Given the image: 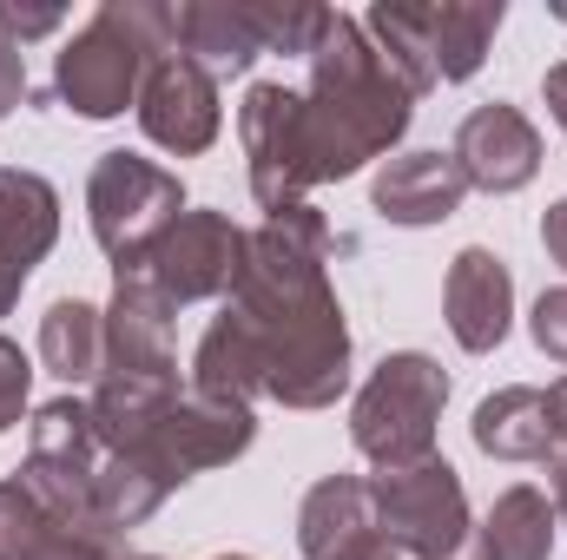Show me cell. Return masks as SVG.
Wrapping results in <instances>:
<instances>
[{"instance_id": "6da1fadb", "label": "cell", "mask_w": 567, "mask_h": 560, "mask_svg": "<svg viewBox=\"0 0 567 560\" xmlns=\"http://www.w3.org/2000/svg\"><path fill=\"white\" fill-rule=\"evenodd\" d=\"M330 245L317 205L265 211V225L245 231V265L218 310L258 363V396L284 409H330L350 390V330L323 278Z\"/></svg>"}, {"instance_id": "7a4b0ae2", "label": "cell", "mask_w": 567, "mask_h": 560, "mask_svg": "<svg viewBox=\"0 0 567 560\" xmlns=\"http://www.w3.org/2000/svg\"><path fill=\"white\" fill-rule=\"evenodd\" d=\"M416 120V93L383 66V53L370 46L357 13H330L317 46H310V86H303V152H310V178H350L370 158H383L390 145L410 133Z\"/></svg>"}, {"instance_id": "3957f363", "label": "cell", "mask_w": 567, "mask_h": 560, "mask_svg": "<svg viewBox=\"0 0 567 560\" xmlns=\"http://www.w3.org/2000/svg\"><path fill=\"white\" fill-rule=\"evenodd\" d=\"M172 7L165 0H106L53 60V93L80 120H120L140 106L145 66L172 53Z\"/></svg>"}, {"instance_id": "277c9868", "label": "cell", "mask_w": 567, "mask_h": 560, "mask_svg": "<svg viewBox=\"0 0 567 560\" xmlns=\"http://www.w3.org/2000/svg\"><path fill=\"white\" fill-rule=\"evenodd\" d=\"M449 403V376L442 363L423 350H396L370 370V383L357 390L350 403V442L363 462H377L383 475L390 468H410L435 455V422Z\"/></svg>"}, {"instance_id": "5b68a950", "label": "cell", "mask_w": 567, "mask_h": 560, "mask_svg": "<svg viewBox=\"0 0 567 560\" xmlns=\"http://www.w3.org/2000/svg\"><path fill=\"white\" fill-rule=\"evenodd\" d=\"M100 468H106V442L93 428V403H73V396H53L33 409V428H27V468L20 481L33 488V501L93 535V541H120L100 515Z\"/></svg>"}, {"instance_id": "8992f818", "label": "cell", "mask_w": 567, "mask_h": 560, "mask_svg": "<svg viewBox=\"0 0 567 560\" xmlns=\"http://www.w3.org/2000/svg\"><path fill=\"white\" fill-rule=\"evenodd\" d=\"M178 211H185L178 172L152 165L140 152H100V165L86 178V218H93V238L113 258V271H140Z\"/></svg>"}, {"instance_id": "52a82bcc", "label": "cell", "mask_w": 567, "mask_h": 560, "mask_svg": "<svg viewBox=\"0 0 567 560\" xmlns=\"http://www.w3.org/2000/svg\"><path fill=\"white\" fill-rule=\"evenodd\" d=\"M370 501H377V535H383L396 554L449 560L455 548H468V541H475L462 475H455L442 455L377 475V481H370Z\"/></svg>"}, {"instance_id": "ba28073f", "label": "cell", "mask_w": 567, "mask_h": 560, "mask_svg": "<svg viewBox=\"0 0 567 560\" xmlns=\"http://www.w3.org/2000/svg\"><path fill=\"white\" fill-rule=\"evenodd\" d=\"M238 139H245V165H251V198L265 211L303 205V191L317 185L310 152H303V93L258 80L238 106Z\"/></svg>"}, {"instance_id": "9c48e42d", "label": "cell", "mask_w": 567, "mask_h": 560, "mask_svg": "<svg viewBox=\"0 0 567 560\" xmlns=\"http://www.w3.org/2000/svg\"><path fill=\"white\" fill-rule=\"evenodd\" d=\"M238 265H245V231L225 218V211H178L172 231L152 245L140 271L158 290L165 303H212V297H231L238 283Z\"/></svg>"}, {"instance_id": "30bf717a", "label": "cell", "mask_w": 567, "mask_h": 560, "mask_svg": "<svg viewBox=\"0 0 567 560\" xmlns=\"http://www.w3.org/2000/svg\"><path fill=\"white\" fill-rule=\"evenodd\" d=\"M140 126L152 145H165L172 158H198L212 152L218 126H225V106H218V80L192 60V53H158L145 66V86H140Z\"/></svg>"}, {"instance_id": "8fae6325", "label": "cell", "mask_w": 567, "mask_h": 560, "mask_svg": "<svg viewBox=\"0 0 567 560\" xmlns=\"http://www.w3.org/2000/svg\"><path fill=\"white\" fill-rule=\"evenodd\" d=\"M106 376L113 383H158L178 390V350H172V303L145 271H113L106 303Z\"/></svg>"}, {"instance_id": "7c38bea8", "label": "cell", "mask_w": 567, "mask_h": 560, "mask_svg": "<svg viewBox=\"0 0 567 560\" xmlns=\"http://www.w3.org/2000/svg\"><path fill=\"white\" fill-rule=\"evenodd\" d=\"M449 158L462 165L468 191L508 198V191L535 185V172H542V133H535V120H528L522 106L495 100V106H475V113L455 126Z\"/></svg>"}, {"instance_id": "4fadbf2b", "label": "cell", "mask_w": 567, "mask_h": 560, "mask_svg": "<svg viewBox=\"0 0 567 560\" xmlns=\"http://www.w3.org/2000/svg\"><path fill=\"white\" fill-rule=\"evenodd\" d=\"M442 317H449V336H455L468 356L502 350V336H508V323H515V278H508V265H502L488 245L455 251L449 283H442Z\"/></svg>"}, {"instance_id": "5bb4252c", "label": "cell", "mask_w": 567, "mask_h": 560, "mask_svg": "<svg viewBox=\"0 0 567 560\" xmlns=\"http://www.w3.org/2000/svg\"><path fill=\"white\" fill-rule=\"evenodd\" d=\"M468 198V178L449 152H403V158H383L377 185H370V205L403 225V231H423V225H442L455 218Z\"/></svg>"}, {"instance_id": "9a60e30c", "label": "cell", "mask_w": 567, "mask_h": 560, "mask_svg": "<svg viewBox=\"0 0 567 560\" xmlns=\"http://www.w3.org/2000/svg\"><path fill=\"white\" fill-rule=\"evenodd\" d=\"M53 238H60V191L40 172L0 165V278L20 290L53 251Z\"/></svg>"}, {"instance_id": "2e32d148", "label": "cell", "mask_w": 567, "mask_h": 560, "mask_svg": "<svg viewBox=\"0 0 567 560\" xmlns=\"http://www.w3.org/2000/svg\"><path fill=\"white\" fill-rule=\"evenodd\" d=\"M172 40L178 53H192L212 80H238L251 73V60L265 53L251 0H178L172 7Z\"/></svg>"}, {"instance_id": "e0dca14e", "label": "cell", "mask_w": 567, "mask_h": 560, "mask_svg": "<svg viewBox=\"0 0 567 560\" xmlns=\"http://www.w3.org/2000/svg\"><path fill=\"white\" fill-rule=\"evenodd\" d=\"M0 560H120V541H93L53 521L20 475L0 481Z\"/></svg>"}, {"instance_id": "ac0fdd59", "label": "cell", "mask_w": 567, "mask_h": 560, "mask_svg": "<svg viewBox=\"0 0 567 560\" xmlns=\"http://www.w3.org/2000/svg\"><path fill=\"white\" fill-rule=\"evenodd\" d=\"M416 20H423L435 86H455V80H475L482 73L488 40L502 33L508 7L502 0H442V7H416Z\"/></svg>"}, {"instance_id": "d6986e66", "label": "cell", "mask_w": 567, "mask_h": 560, "mask_svg": "<svg viewBox=\"0 0 567 560\" xmlns=\"http://www.w3.org/2000/svg\"><path fill=\"white\" fill-rule=\"evenodd\" d=\"M363 535H377V501L363 475H323L303 508H297V548L303 560H330L343 548H357Z\"/></svg>"}, {"instance_id": "ffe728a7", "label": "cell", "mask_w": 567, "mask_h": 560, "mask_svg": "<svg viewBox=\"0 0 567 560\" xmlns=\"http://www.w3.org/2000/svg\"><path fill=\"white\" fill-rule=\"evenodd\" d=\"M475 448L495 462H548L555 455V428H548V390L508 383L495 396H482V409L468 422Z\"/></svg>"}, {"instance_id": "44dd1931", "label": "cell", "mask_w": 567, "mask_h": 560, "mask_svg": "<svg viewBox=\"0 0 567 560\" xmlns=\"http://www.w3.org/2000/svg\"><path fill=\"white\" fill-rule=\"evenodd\" d=\"M40 363L47 376H60L66 390L73 383H100L106 376V310L80 303V297H60L47 317H40Z\"/></svg>"}, {"instance_id": "7402d4cb", "label": "cell", "mask_w": 567, "mask_h": 560, "mask_svg": "<svg viewBox=\"0 0 567 560\" xmlns=\"http://www.w3.org/2000/svg\"><path fill=\"white\" fill-rule=\"evenodd\" d=\"M475 541H482L488 560H548L555 554V508H548V495L528 488V481L502 488L488 521L475 528Z\"/></svg>"}, {"instance_id": "603a6c76", "label": "cell", "mask_w": 567, "mask_h": 560, "mask_svg": "<svg viewBox=\"0 0 567 560\" xmlns=\"http://www.w3.org/2000/svg\"><path fill=\"white\" fill-rule=\"evenodd\" d=\"M27 390H33V363H27L20 343L0 336V435L27 416Z\"/></svg>"}, {"instance_id": "cb8c5ba5", "label": "cell", "mask_w": 567, "mask_h": 560, "mask_svg": "<svg viewBox=\"0 0 567 560\" xmlns=\"http://www.w3.org/2000/svg\"><path fill=\"white\" fill-rule=\"evenodd\" d=\"M528 330H535L542 356H555V363H567V283H561V290H542V303H535Z\"/></svg>"}, {"instance_id": "d4e9b609", "label": "cell", "mask_w": 567, "mask_h": 560, "mask_svg": "<svg viewBox=\"0 0 567 560\" xmlns=\"http://www.w3.org/2000/svg\"><path fill=\"white\" fill-rule=\"evenodd\" d=\"M60 7H20V0H0V33L13 40V46H27V40H47V33H60Z\"/></svg>"}, {"instance_id": "484cf974", "label": "cell", "mask_w": 567, "mask_h": 560, "mask_svg": "<svg viewBox=\"0 0 567 560\" xmlns=\"http://www.w3.org/2000/svg\"><path fill=\"white\" fill-rule=\"evenodd\" d=\"M20 100H27V53L0 33V120H7Z\"/></svg>"}, {"instance_id": "4316f807", "label": "cell", "mask_w": 567, "mask_h": 560, "mask_svg": "<svg viewBox=\"0 0 567 560\" xmlns=\"http://www.w3.org/2000/svg\"><path fill=\"white\" fill-rule=\"evenodd\" d=\"M542 245H548V258L567 271V198L548 205V218H542Z\"/></svg>"}, {"instance_id": "83f0119b", "label": "cell", "mask_w": 567, "mask_h": 560, "mask_svg": "<svg viewBox=\"0 0 567 560\" xmlns=\"http://www.w3.org/2000/svg\"><path fill=\"white\" fill-rule=\"evenodd\" d=\"M542 100H548L555 126L567 133V60H561V66H548V73H542Z\"/></svg>"}, {"instance_id": "f1b7e54d", "label": "cell", "mask_w": 567, "mask_h": 560, "mask_svg": "<svg viewBox=\"0 0 567 560\" xmlns=\"http://www.w3.org/2000/svg\"><path fill=\"white\" fill-rule=\"evenodd\" d=\"M330 560H403V554H396V548H390L383 535H363L357 548H343V554H330Z\"/></svg>"}, {"instance_id": "f546056e", "label": "cell", "mask_w": 567, "mask_h": 560, "mask_svg": "<svg viewBox=\"0 0 567 560\" xmlns=\"http://www.w3.org/2000/svg\"><path fill=\"white\" fill-rule=\"evenodd\" d=\"M548 488H555V521L567 528V455H555V462H548Z\"/></svg>"}, {"instance_id": "4dcf8cb0", "label": "cell", "mask_w": 567, "mask_h": 560, "mask_svg": "<svg viewBox=\"0 0 567 560\" xmlns=\"http://www.w3.org/2000/svg\"><path fill=\"white\" fill-rule=\"evenodd\" d=\"M548 428H555V442H567V376L548 390Z\"/></svg>"}, {"instance_id": "1f68e13d", "label": "cell", "mask_w": 567, "mask_h": 560, "mask_svg": "<svg viewBox=\"0 0 567 560\" xmlns=\"http://www.w3.org/2000/svg\"><path fill=\"white\" fill-rule=\"evenodd\" d=\"M449 560H488V554H482V541H468V548H455Z\"/></svg>"}, {"instance_id": "d6a6232c", "label": "cell", "mask_w": 567, "mask_h": 560, "mask_svg": "<svg viewBox=\"0 0 567 560\" xmlns=\"http://www.w3.org/2000/svg\"><path fill=\"white\" fill-rule=\"evenodd\" d=\"M13 297H20V290H13V283L0 278V317H7V310H13Z\"/></svg>"}, {"instance_id": "836d02e7", "label": "cell", "mask_w": 567, "mask_h": 560, "mask_svg": "<svg viewBox=\"0 0 567 560\" xmlns=\"http://www.w3.org/2000/svg\"><path fill=\"white\" fill-rule=\"evenodd\" d=\"M555 20H567V0H555Z\"/></svg>"}, {"instance_id": "e575fe53", "label": "cell", "mask_w": 567, "mask_h": 560, "mask_svg": "<svg viewBox=\"0 0 567 560\" xmlns=\"http://www.w3.org/2000/svg\"><path fill=\"white\" fill-rule=\"evenodd\" d=\"M212 560H251V554H212Z\"/></svg>"}, {"instance_id": "d590c367", "label": "cell", "mask_w": 567, "mask_h": 560, "mask_svg": "<svg viewBox=\"0 0 567 560\" xmlns=\"http://www.w3.org/2000/svg\"><path fill=\"white\" fill-rule=\"evenodd\" d=\"M120 560H158V554H120Z\"/></svg>"}]
</instances>
